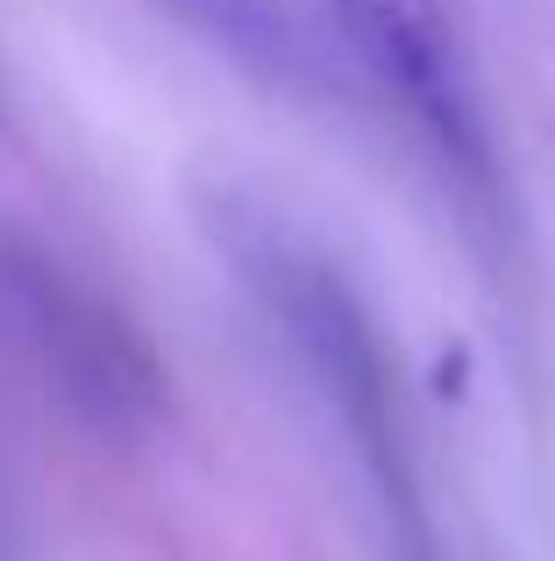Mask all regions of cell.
Returning <instances> with one entry per match:
<instances>
[{
    "mask_svg": "<svg viewBox=\"0 0 555 561\" xmlns=\"http://www.w3.org/2000/svg\"><path fill=\"white\" fill-rule=\"evenodd\" d=\"M320 8H328V28L342 36V57L356 65V79H371L463 185L485 192L491 142L477 122L442 0H320Z\"/></svg>",
    "mask_w": 555,
    "mask_h": 561,
    "instance_id": "obj_2",
    "label": "cell"
},
{
    "mask_svg": "<svg viewBox=\"0 0 555 561\" xmlns=\"http://www.w3.org/2000/svg\"><path fill=\"white\" fill-rule=\"evenodd\" d=\"M150 8L171 14L185 36H200L214 57H228L264 93L320 100V107L356 100V65L292 0H150Z\"/></svg>",
    "mask_w": 555,
    "mask_h": 561,
    "instance_id": "obj_3",
    "label": "cell"
},
{
    "mask_svg": "<svg viewBox=\"0 0 555 561\" xmlns=\"http://www.w3.org/2000/svg\"><path fill=\"white\" fill-rule=\"evenodd\" d=\"M29 313H36V334H43V356L65 370V383L79 391V405L93 420H150L157 412V370L143 356V342L107 313L93 306L79 285H65L57 271H36L22 285Z\"/></svg>",
    "mask_w": 555,
    "mask_h": 561,
    "instance_id": "obj_4",
    "label": "cell"
},
{
    "mask_svg": "<svg viewBox=\"0 0 555 561\" xmlns=\"http://www.w3.org/2000/svg\"><path fill=\"white\" fill-rule=\"evenodd\" d=\"M242 277L257 285V306L271 313V328L292 342V356L306 363V377L320 383L328 405H342V426L377 477H392V391H385V348H377L363 306L349 299V285L314 256V249L285 242V228L257 220V228H228Z\"/></svg>",
    "mask_w": 555,
    "mask_h": 561,
    "instance_id": "obj_1",
    "label": "cell"
}]
</instances>
